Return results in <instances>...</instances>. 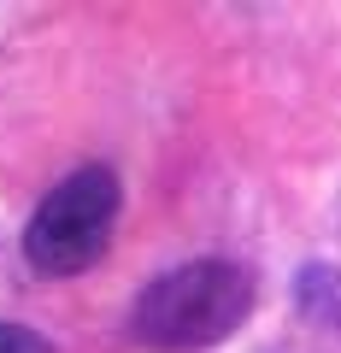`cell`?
<instances>
[{
  "label": "cell",
  "instance_id": "6da1fadb",
  "mask_svg": "<svg viewBox=\"0 0 341 353\" xmlns=\"http://www.w3.org/2000/svg\"><path fill=\"white\" fill-rule=\"evenodd\" d=\"M253 312V277L229 259H194L136 294L130 336L153 353H200L229 341Z\"/></svg>",
  "mask_w": 341,
  "mask_h": 353
},
{
  "label": "cell",
  "instance_id": "7a4b0ae2",
  "mask_svg": "<svg viewBox=\"0 0 341 353\" xmlns=\"http://www.w3.org/2000/svg\"><path fill=\"white\" fill-rule=\"evenodd\" d=\"M118 224V176L106 165H83L53 183L48 201L24 224V259L41 277H76L106 253Z\"/></svg>",
  "mask_w": 341,
  "mask_h": 353
},
{
  "label": "cell",
  "instance_id": "3957f363",
  "mask_svg": "<svg viewBox=\"0 0 341 353\" xmlns=\"http://www.w3.org/2000/svg\"><path fill=\"white\" fill-rule=\"evenodd\" d=\"M0 353H53V347L24 324H0Z\"/></svg>",
  "mask_w": 341,
  "mask_h": 353
}]
</instances>
